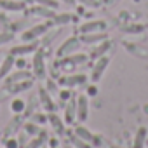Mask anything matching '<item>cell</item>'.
<instances>
[{
	"label": "cell",
	"instance_id": "1",
	"mask_svg": "<svg viewBox=\"0 0 148 148\" xmlns=\"http://www.w3.org/2000/svg\"><path fill=\"white\" fill-rule=\"evenodd\" d=\"M33 75L37 79L45 77V54L42 49H37V52L33 56Z\"/></svg>",
	"mask_w": 148,
	"mask_h": 148
},
{
	"label": "cell",
	"instance_id": "2",
	"mask_svg": "<svg viewBox=\"0 0 148 148\" xmlns=\"http://www.w3.org/2000/svg\"><path fill=\"white\" fill-rule=\"evenodd\" d=\"M80 38H77V37H70L68 40H64L63 44H61V47L58 49V58H64V56H70L73 51H79V47H80Z\"/></svg>",
	"mask_w": 148,
	"mask_h": 148
},
{
	"label": "cell",
	"instance_id": "3",
	"mask_svg": "<svg viewBox=\"0 0 148 148\" xmlns=\"http://www.w3.org/2000/svg\"><path fill=\"white\" fill-rule=\"evenodd\" d=\"M108 63H110V58H108V56H101V58H98V61H96V64H94V68H92V73H91V80H92L94 84L101 80L105 70L108 68Z\"/></svg>",
	"mask_w": 148,
	"mask_h": 148
},
{
	"label": "cell",
	"instance_id": "4",
	"mask_svg": "<svg viewBox=\"0 0 148 148\" xmlns=\"http://www.w3.org/2000/svg\"><path fill=\"white\" fill-rule=\"evenodd\" d=\"M47 28H49V25H37V26H33V28L23 32L21 38H23V42H33V40H37L38 37H42V35L47 32Z\"/></svg>",
	"mask_w": 148,
	"mask_h": 148
},
{
	"label": "cell",
	"instance_id": "5",
	"mask_svg": "<svg viewBox=\"0 0 148 148\" xmlns=\"http://www.w3.org/2000/svg\"><path fill=\"white\" fill-rule=\"evenodd\" d=\"M87 115H89V101L82 94V96L77 98V120L79 122H86Z\"/></svg>",
	"mask_w": 148,
	"mask_h": 148
},
{
	"label": "cell",
	"instance_id": "6",
	"mask_svg": "<svg viewBox=\"0 0 148 148\" xmlns=\"http://www.w3.org/2000/svg\"><path fill=\"white\" fill-rule=\"evenodd\" d=\"M38 49V42L33 40V42H25L23 45H18V47H12L11 49V54L12 56H23V54H30L33 51Z\"/></svg>",
	"mask_w": 148,
	"mask_h": 148
},
{
	"label": "cell",
	"instance_id": "7",
	"mask_svg": "<svg viewBox=\"0 0 148 148\" xmlns=\"http://www.w3.org/2000/svg\"><path fill=\"white\" fill-rule=\"evenodd\" d=\"M103 40H106V33L105 32H92V33H82V37H80V42L82 44H99V42H103Z\"/></svg>",
	"mask_w": 148,
	"mask_h": 148
},
{
	"label": "cell",
	"instance_id": "8",
	"mask_svg": "<svg viewBox=\"0 0 148 148\" xmlns=\"http://www.w3.org/2000/svg\"><path fill=\"white\" fill-rule=\"evenodd\" d=\"M75 134H77L80 139L87 141L89 145H99V139H98V138H94V136L91 134V131H89V129H86L84 125H77V127H75Z\"/></svg>",
	"mask_w": 148,
	"mask_h": 148
},
{
	"label": "cell",
	"instance_id": "9",
	"mask_svg": "<svg viewBox=\"0 0 148 148\" xmlns=\"http://www.w3.org/2000/svg\"><path fill=\"white\" fill-rule=\"evenodd\" d=\"M75 119H77V99L70 98V103H68L66 112H64V122L66 124H73Z\"/></svg>",
	"mask_w": 148,
	"mask_h": 148
},
{
	"label": "cell",
	"instance_id": "10",
	"mask_svg": "<svg viewBox=\"0 0 148 148\" xmlns=\"http://www.w3.org/2000/svg\"><path fill=\"white\" fill-rule=\"evenodd\" d=\"M106 28V23L105 21H89V23H84L80 26V32L82 33H92V32H103Z\"/></svg>",
	"mask_w": 148,
	"mask_h": 148
},
{
	"label": "cell",
	"instance_id": "11",
	"mask_svg": "<svg viewBox=\"0 0 148 148\" xmlns=\"http://www.w3.org/2000/svg\"><path fill=\"white\" fill-rule=\"evenodd\" d=\"M61 84H64V86H68V87H75V86H86V82H87V77L86 75H71V77H64V79H61L59 80Z\"/></svg>",
	"mask_w": 148,
	"mask_h": 148
},
{
	"label": "cell",
	"instance_id": "12",
	"mask_svg": "<svg viewBox=\"0 0 148 148\" xmlns=\"http://www.w3.org/2000/svg\"><path fill=\"white\" fill-rule=\"evenodd\" d=\"M40 94H38V98H40V105L51 113V112H54L56 110V106H54V103H52V99H51V96H49V91H45V89H40L38 91Z\"/></svg>",
	"mask_w": 148,
	"mask_h": 148
},
{
	"label": "cell",
	"instance_id": "13",
	"mask_svg": "<svg viewBox=\"0 0 148 148\" xmlns=\"http://www.w3.org/2000/svg\"><path fill=\"white\" fill-rule=\"evenodd\" d=\"M110 47H112L110 40H103V42H99V45H98V47H94V49L91 51V58H92V59H98V58L105 56V54H106V51H108Z\"/></svg>",
	"mask_w": 148,
	"mask_h": 148
},
{
	"label": "cell",
	"instance_id": "14",
	"mask_svg": "<svg viewBox=\"0 0 148 148\" xmlns=\"http://www.w3.org/2000/svg\"><path fill=\"white\" fill-rule=\"evenodd\" d=\"M47 122H51V125H52V129L56 131V132H63L64 131V124H63V120L54 113V112H51L49 115H47Z\"/></svg>",
	"mask_w": 148,
	"mask_h": 148
},
{
	"label": "cell",
	"instance_id": "15",
	"mask_svg": "<svg viewBox=\"0 0 148 148\" xmlns=\"http://www.w3.org/2000/svg\"><path fill=\"white\" fill-rule=\"evenodd\" d=\"M0 7L5 11H23L25 4L23 2H14V0H0Z\"/></svg>",
	"mask_w": 148,
	"mask_h": 148
},
{
	"label": "cell",
	"instance_id": "16",
	"mask_svg": "<svg viewBox=\"0 0 148 148\" xmlns=\"http://www.w3.org/2000/svg\"><path fill=\"white\" fill-rule=\"evenodd\" d=\"M12 66H14V56H12V54H9V56L4 59L2 66H0V79H4L7 73L12 70Z\"/></svg>",
	"mask_w": 148,
	"mask_h": 148
},
{
	"label": "cell",
	"instance_id": "17",
	"mask_svg": "<svg viewBox=\"0 0 148 148\" xmlns=\"http://www.w3.org/2000/svg\"><path fill=\"white\" fill-rule=\"evenodd\" d=\"M30 12H32V14H35V16L49 18V19H52V18H54V14H56V12H52V11H51V7H44V5H37V7H33Z\"/></svg>",
	"mask_w": 148,
	"mask_h": 148
},
{
	"label": "cell",
	"instance_id": "18",
	"mask_svg": "<svg viewBox=\"0 0 148 148\" xmlns=\"http://www.w3.org/2000/svg\"><path fill=\"white\" fill-rule=\"evenodd\" d=\"M86 61H87V56L86 54H75V56H66L61 63L63 64H68V63H71V64H82Z\"/></svg>",
	"mask_w": 148,
	"mask_h": 148
},
{
	"label": "cell",
	"instance_id": "19",
	"mask_svg": "<svg viewBox=\"0 0 148 148\" xmlns=\"http://www.w3.org/2000/svg\"><path fill=\"white\" fill-rule=\"evenodd\" d=\"M45 141H47V132H44V131H42V132H38V134H37V138H35V139H32V141L28 143V146H26V148H40Z\"/></svg>",
	"mask_w": 148,
	"mask_h": 148
},
{
	"label": "cell",
	"instance_id": "20",
	"mask_svg": "<svg viewBox=\"0 0 148 148\" xmlns=\"http://www.w3.org/2000/svg\"><path fill=\"white\" fill-rule=\"evenodd\" d=\"M25 79H30V73L28 71H25V70H21V71H18V73H14V75H11L9 77V80L5 82V86H9V84H16V82H19V80H25Z\"/></svg>",
	"mask_w": 148,
	"mask_h": 148
},
{
	"label": "cell",
	"instance_id": "21",
	"mask_svg": "<svg viewBox=\"0 0 148 148\" xmlns=\"http://www.w3.org/2000/svg\"><path fill=\"white\" fill-rule=\"evenodd\" d=\"M25 108H26V103L23 101V99H14L12 103H11V110H12V113H23L25 112Z\"/></svg>",
	"mask_w": 148,
	"mask_h": 148
},
{
	"label": "cell",
	"instance_id": "22",
	"mask_svg": "<svg viewBox=\"0 0 148 148\" xmlns=\"http://www.w3.org/2000/svg\"><path fill=\"white\" fill-rule=\"evenodd\" d=\"M71 19H73V16H70V14H54V18H52V21L56 25H68Z\"/></svg>",
	"mask_w": 148,
	"mask_h": 148
},
{
	"label": "cell",
	"instance_id": "23",
	"mask_svg": "<svg viewBox=\"0 0 148 148\" xmlns=\"http://www.w3.org/2000/svg\"><path fill=\"white\" fill-rule=\"evenodd\" d=\"M145 138H146V129H145V127H141V129L138 131V134H136L134 148H143V141H145Z\"/></svg>",
	"mask_w": 148,
	"mask_h": 148
},
{
	"label": "cell",
	"instance_id": "24",
	"mask_svg": "<svg viewBox=\"0 0 148 148\" xmlns=\"http://www.w3.org/2000/svg\"><path fill=\"white\" fill-rule=\"evenodd\" d=\"M70 139H71V143H73V145H75L77 148H91V145H89L87 141H84V139H80V138H79L77 134H71V136H70Z\"/></svg>",
	"mask_w": 148,
	"mask_h": 148
},
{
	"label": "cell",
	"instance_id": "25",
	"mask_svg": "<svg viewBox=\"0 0 148 148\" xmlns=\"http://www.w3.org/2000/svg\"><path fill=\"white\" fill-rule=\"evenodd\" d=\"M30 86H32V82H30V80H25V82H21V84L12 86V87H11V92H12V94H18L19 91H25V89H28Z\"/></svg>",
	"mask_w": 148,
	"mask_h": 148
},
{
	"label": "cell",
	"instance_id": "26",
	"mask_svg": "<svg viewBox=\"0 0 148 148\" xmlns=\"http://www.w3.org/2000/svg\"><path fill=\"white\" fill-rule=\"evenodd\" d=\"M25 129H26V132L30 134V136H37L38 132H40V129H38V125L32 120V122H28L26 125H25Z\"/></svg>",
	"mask_w": 148,
	"mask_h": 148
},
{
	"label": "cell",
	"instance_id": "27",
	"mask_svg": "<svg viewBox=\"0 0 148 148\" xmlns=\"http://www.w3.org/2000/svg\"><path fill=\"white\" fill-rule=\"evenodd\" d=\"M11 40H14V33H11V32L0 33V45H2V44H7V42H11Z\"/></svg>",
	"mask_w": 148,
	"mask_h": 148
},
{
	"label": "cell",
	"instance_id": "28",
	"mask_svg": "<svg viewBox=\"0 0 148 148\" xmlns=\"http://www.w3.org/2000/svg\"><path fill=\"white\" fill-rule=\"evenodd\" d=\"M32 120H33L35 124H45V122H47V115H44V113H35V115H32Z\"/></svg>",
	"mask_w": 148,
	"mask_h": 148
},
{
	"label": "cell",
	"instance_id": "29",
	"mask_svg": "<svg viewBox=\"0 0 148 148\" xmlns=\"http://www.w3.org/2000/svg\"><path fill=\"white\" fill-rule=\"evenodd\" d=\"M38 5H44V7H58V2L56 0H35Z\"/></svg>",
	"mask_w": 148,
	"mask_h": 148
},
{
	"label": "cell",
	"instance_id": "30",
	"mask_svg": "<svg viewBox=\"0 0 148 148\" xmlns=\"http://www.w3.org/2000/svg\"><path fill=\"white\" fill-rule=\"evenodd\" d=\"M5 146H7V148H19V143H18V139H12V138H11V139L5 141Z\"/></svg>",
	"mask_w": 148,
	"mask_h": 148
},
{
	"label": "cell",
	"instance_id": "31",
	"mask_svg": "<svg viewBox=\"0 0 148 148\" xmlns=\"http://www.w3.org/2000/svg\"><path fill=\"white\" fill-rule=\"evenodd\" d=\"M47 89H49V92H51V94H54V92L58 91V87H56V84H54L52 80H49V82H47Z\"/></svg>",
	"mask_w": 148,
	"mask_h": 148
},
{
	"label": "cell",
	"instance_id": "32",
	"mask_svg": "<svg viewBox=\"0 0 148 148\" xmlns=\"http://www.w3.org/2000/svg\"><path fill=\"white\" fill-rule=\"evenodd\" d=\"M87 94H89V96H96V94H98V87H96V86H91V87L87 89Z\"/></svg>",
	"mask_w": 148,
	"mask_h": 148
},
{
	"label": "cell",
	"instance_id": "33",
	"mask_svg": "<svg viewBox=\"0 0 148 148\" xmlns=\"http://www.w3.org/2000/svg\"><path fill=\"white\" fill-rule=\"evenodd\" d=\"M59 96H61V99H70V98H71V92H70V91H61Z\"/></svg>",
	"mask_w": 148,
	"mask_h": 148
},
{
	"label": "cell",
	"instance_id": "34",
	"mask_svg": "<svg viewBox=\"0 0 148 148\" xmlns=\"http://www.w3.org/2000/svg\"><path fill=\"white\" fill-rule=\"evenodd\" d=\"M14 64H16L19 70H23V68H25V59H18V63H14Z\"/></svg>",
	"mask_w": 148,
	"mask_h": 148
},
{
	"label": "cell",
	"instance_id": "35",
	"mask_svg": "<svg viewBox=\"0 0 148 148\" xmlns=\"http://www.w3.org/2000/svg\"><path fill=\"white\" fill-rule=\"evenodd\" d=\"M105 2H106V4H110V2H113V0H105Z\"/></svg>",
	"mask_w": 148,
	"mask_h": 148
},
{
	"label": "cell",
	"instance_id": "36",
	"mask_svg": "<svg viewBox=\"0 0 148 148\" xmlns=\"http://www.w3.org/2000/svg\"><path fill=\"white\" fill-rule=\"evenodd\" d=\"M64 2H71V0H64Z\"/></svg>",
	"mask_w": 148,
	"mask_h": 148
},
{
	"label": "cell",
	"instance_id": "37",
	"mask_svg": "<svg viewBox=\"0 0 148 148\" xmlns=\"http://www.w3.org/2000/svg\"><path fill=\"white\" fill-rule=\"evenodd\" d=\"M19 148H21V146H19Z\"/></svg>",
	"mask_w": 148,
	"mask_h": 148
}]
</instances>
